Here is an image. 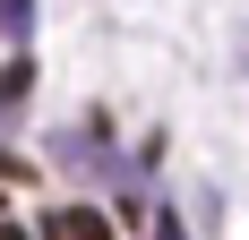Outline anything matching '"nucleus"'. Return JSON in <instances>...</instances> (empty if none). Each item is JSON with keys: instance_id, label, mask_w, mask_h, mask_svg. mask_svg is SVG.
I'll list each match as a JSON object with an SVG mask.
<instances>
[{"instance_id": "nucleus-1", "label": "nucleus", "mask_w": 249, "mask_h": 240, "mask_svg": "<svg viewBox=\"0 0 249 240\" xmlns=\"http://www.w3.org/2000/svg\"><path fill=\"white\" fill-rule=\"evenodd\" d=\"M43 240H112V223H103L95 206H52V215H43Z\"/></svg>"}, {"instance_id": "nucleus-2", "label": "nucleus", "mask_w": 249, "mask_h": 240, "mask_svg": "<svg viewBox=\"0 0 249 240\" xmlns=\"http://www.w3.org/2000/svg\"><path fill=\"white\" fill-rule=\"evenodd\" d=\"M26 95H35V60L18 51V60L0 69V120H18V112H26Z\"/></svg>"}, {"instance_id": "nucleus-3", "label": "nucleus", "mask_w": 249, "mask_h": 240, "mask_svg": "<svg viewBox=\"0 0 249 240\" xmlns=\"http://www.w3.org/2000/svg\"><path fill=\"white\" fill-rule=\"evenodd\" d=\"M0 34L26 43V34H35V0H0Z\"/></svg>"}, {"instance_id": "nucleus-4", "label": "nucleus", "mask_w": 249, "mask_h": 240, "mask_svg": "<svg viewBox=\"0 0 249 240\" xmlns=\"http://www.w3.org/2000/svg\"><path fill=\"white\" fill-rule=\"evenodd\" d=\"M155 240H189V232H180V223H172V215H155Z\"/></svg>"}, {"instance_id": "nucleus-5", "label": "nucleus", "mask_w": 249, "mask_h": 240, "mask_svg": "<svg viewBox=\"0 0 249 240\" xmlns=\"http://www.w3.org/2000/svg\"><path fill=\"white\" fill-rule=\"evenodd\" d=\"M0 240H43V232H26V223H0Z\"/></svg>"}]
</instances>
